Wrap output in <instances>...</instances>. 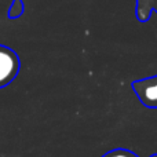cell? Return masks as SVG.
I'll return each instance as SVG.
<instances>
[{
	"instance_id": "6da1fadb",
	"label": "cell",
	"mask_w": 157,
	"mask_h": 157,
	"mask_svg": "<svg viewBox=\"0 0 157 157\" xmlns=\"http://www.w3.org/2000/svg\"><path fill=\"white\" fill-rule=\"evenodd\" d=\"M19 72V58L14 50L0 44V88L10 84Z\"/></svg>"
},
{
	"instance_id": "7a4b0ae2",
	"label": "cell",
	"mask_w": 157,
	"mask_h": 157,
	"mask_svg": "<svg viewBox=\"0 0 157 157\" xmlns=\"http://www.w3.org/2000/svg\"><path fill=\"white\" fill-rule=\"evenodd\" d=\"M132 90L144 106L157 109V75L134 81Z\"/></svg>"
},
{
	"instance_id": "3957f363",
	"label": "cell",
	"mask_w": 157,
	"mask_h": 157,
	"mask_svg": "<svg viewBox=\"0 0 157 157\" xmlns=\"http://www.w3.org/2000/svg\"><path fill=\"white\" fill-rule=\"evenodd\" d=\"M153 13L157 14V0H136L135 15L139 22H146Z\"/></svg>"
},
{
	"instance_id": "277c9868",
	"label": "cell",
	"mask_w": 157,
	"mask_h": 157,
	"mask_svg": "<svg viewBox=\"0 0 157 157\" xmlns=\"http://www.w3.org/2000/svg\"><path fill=\"white\" fill-rule=\"evenodd\" d=\"M25 11V6H24V2L22 0H13L11 3L10 8H8V13H7V17L11 19H17L24 14Z\"/></svg>"
},
{
	"instance_id": "5b68a950",
	"label": "cell",
	"mask_w": 157,
	"mask_h": 157,
	"mask_svg": "<svg viewBox=\"0 0 157 157\" xmlns=\"http://www.w3.org/2000/svg\"><path fill=\"white\" fill-rule=\"evenodd\" d=\"M102 157H139V156L127 149H114L108 152L106 155H103Z\"/></svg>"
},
{
	"instance_id": "8992f818",
	"label": "cell",
	"mask_w": 157,
	"mask_h": 157,
	"mask_svg": "<svg viewBox=\"0 0 157 157\" xmlns=\"http://www.w3.org/2000/svg\"><path fill=\"white\" fill-rule=\"evenodd\" d=\"M150 157H157V153H156V155H153V156H150Z\"/></svg>"
}]
</instances>
